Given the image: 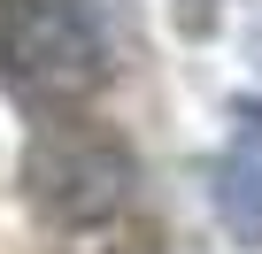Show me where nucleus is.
<instances>
[{
	"label": "nucleus",
	"instance_id": "3",
	"mask_svg": "<svg viewBox=\"0 0 262 254\" xmlns=\"http://www.w3.org/2000/svg\"><path fill=\"white\" fill-rule=\"evenodd\" d=\"M216 223L231 231V246H262V100H231V139L216 162Z\"/></svg>",
	"mask_w": 262,
	"mask_h": 254
},
{
	"label": "nucleus",
	"instance_id": "1",
	"mask_svg": "<svg viewBox=\"0 0 262 254\" xmlns=\"http://www.w3.org/2000/svg\"><path fill=\"white\" fill-rule=\"evenodd\" d=\"M0 54H8V77L47 108L93 100L116 70V47L93 16V0H8Z\"/></svg>",
	"mask_w": 262,
	"mask_h": 254
},
{
	"label": "nucleus",
	"instance_id": "2",
	"mask_svg": "<svg viewBox=\"0 0 262 254\" xmlns=\"http://www.w3.org/2000/svg\"><path fill=\"white\" fill-rule=\"evenodd\" d=\"M131 185H139V170H131L123 139L100 131V123H39V139L24 147V193L54 216V223H108L123 216Z\"/></svg>",
	"mask_w": 262,
	"mask_h": 254
}]
</instances>
